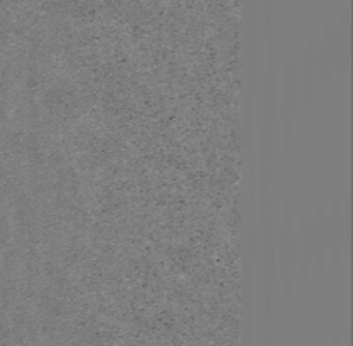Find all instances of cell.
<instances>
[{"label":"cell","instance_id":"52a82bcc","mask_svg":"<svg viewBox=\"0 0 353 346\" xmlns=\"http://www.w3.org/2000/svg\"><path fill=\"white\" fill-rule=\"evenodd\" d=\"M296 228V261L298 270L306 276L313 267V250H311V235H310V212L303 210L298 216Z\"/></svg>","mask_w":353,"mask_h":346},{"label":"cell","instance_id":"3957f363","mask_svg":"<svg viewBox=\"0 0 353 346\" xmlns=\"http://www.w3.org/2000/svg\"><path fill=\"white\" fill-rule=\"evenodd\" d=\"M296 103H298V63L294 58H289L284 66L283 85H281V137L284 145H288L291 139Z\"/></svg>","mask_w":353,"mask_h":346},{"label":"cell","instance_id":"277c9868","mask_svg":"<svg viewBox=\"0 0 353 346\" xmlns=\"http://www.w3.org/2000/svg\"><path fill=\"white\" fill-rule=\"evenodd\" d=\"M318 56V81L326 83L336 68V44H335V22L326 21L320 37H316Z\"/></svg>","mask_w":353,"mask_h":346},{"label":"cell","instance_id":"5b68a950","mask_svg":"<svg viewBox=\"0 0 353 346\" xmlns=\"http://www.w3.org/2000/svg\"><path fill=\"white\" fill-rule=\"evenodd\" d=\"M310 235L311 250H313V264L325 265L330 255L328 243V225H326V208L325 205H316L313 213H310Z\"/></svg>","mask_w":353,"mask_h":346},{"label":"cell","instance_id":"6da1fadb","mask_svg":"<svg viewBox=\"0 0 353 346\" xmlns=\"http://www.w3.org/2000/svg\"><path fill=\"white\" fill-rule=\"evenodd\" d=\"M294 216H292L289 203H284L281 210L279 221V245H277V255H279L281 279H283V289L286 292L291 291L298 270V261H296V228Z\"/></svg>","mask_w":353,"mask_h":346},{"label":"cell","instance_id":"7a4b0ae2","mask_svg":"<svg viewBox=\"0 0 353 346\" xmlns=\"http://www.w3.org/2000/svg\"><path fill=\"white\" fill-rule=\"evenodd\" d=\"M326 225H328L330 255L338 258L350 233V198L343 201L340 194L333 196L326 208Z\"/></svg>","mask_w":353,"mask_h":346},{"label":"cell","instance_id":"ba28073f","mask_svg":"<svg viewBox=\"0 0 353 346\" xmlns=\"http://www.w3.org/2000/svg\"><path fill=\"white\" fill-rule=\"evenodd\" d=\"M350 7H345L338 22H335V44H336V68H347L350 61V39H352Z\"/></svg>","mask_w":353,"mask_h":346},{"label":"cell","instance_id":"8992f818","mask_svg":"<svg viewBox=\"0 0 353 346\" xmlns=\"http://www.w3.org/2000/svg\"><path fill=\"white\" fill-rule=\"evenodd\" d=\"M318 85V56H316V34H307L303 51L301 68V95L303 103L310 105Z\"/></svg>","mask_w":353,"mask_h":346}]
</instances>
